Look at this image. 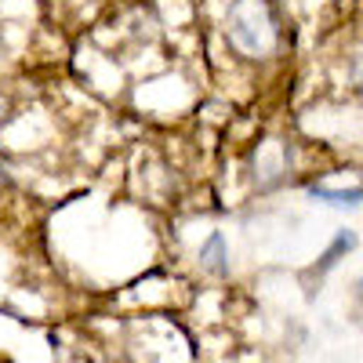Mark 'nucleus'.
<instances>
[{
    "label": "nucleus",
    "mask_w": 363,
    "mask_h": 363,
    "mask_svg": "<svg viewBox=\"0 0 363 363\" xmlns=\"http://www.w3.org/2000/svg\"><path fill=\"white\" fill-rule=\"evenodd\" d=\"M349 77H352L356 84H363V48H356V55H352V62H349Z\"/></svg>",
    "instance_id": "6"
},
{
    "label": "nucleus",
    "mask_w": 363,
    "mask_h": 363,
    "mask_svg": "<svg viewBox=\"0 0 363 363\" xmlns=\"http://www.w3.org/2000/svg\"><path fill=\"white\" fill-rule=\"evenodd\" d=\"M200 265L211 277H229V255H225V236L222 233H211L200 247Z\"/></svg>",
    "instance_id": "4"
},
{
    "label": "nucleus",
    "mask_w": 363,
    "mask_h": 363,
    "mask_svg": "<svg viewBox=\"0 0 363 363\" xmlns=\"http://www.w3.org/2000/svg\"><path fill=\"white\" fill-rule=\"evenodd\" d=\"M352 247H356V233H349V229H338V236L330 240V247L320 255V262H316V265L306 272V280H313V277H320V280H323L327 272L338 265V258H342V255H349Z\"/></svg>",
    "instance_id": "3"
},
{
    "label": "nucleus",
    "mask_w": 363,
    "mask_h": 363,
    "mask_svg": "<svg viewBox=\"0 0 363 363\" xmlns=\"http://www.w3.org/2000/svg\"><path fill=\"white\" fill-rule=\"evenodd\" d=\"M356 301H359V309H363V280H356Z\"/></svg>",
    "instance_id": "7"
},
{
    "label": "nucleus",
    "mask_w": 363,
    "mask_h": 363,
    "mask_svg": "<svg viewBox=\"0 0 363 363\" xmlns=\"http://www.w3.org/2000/svg\"><path fill=\"white\" fill-rule=\"evenodd\" d=\"M287 167H291V145H284L277 138H265L255 153V186L277 189L287 174Z\"/></svg>",
    "instance_id": "2"
},
{
    "label": "nucleus",
    "mask_w": 363,
    "mask_h": 363,
    "mask_svg": "<svg viewBox=\"0 0 363 363\" xmlns=\"http://www.w3.org/2000/svg\"><path fill=\"white\" fill-rule=\"evenodd\" d=\"M313 200H323V203H335V207H356L363 203V189H327V186H313L309 189Z\"/></svg>",
    "instance_id": "5"
},
{
    "label": "nucleus",
    "mask_w": 363,
    "mask_h": 363,
    "mask_svg": "<svg viewBox=\"0 0 363 363\" xmlns=\"http://www.w3.org/2000/svg\"><path fill=\"white\" fill-rule=\"evenodd\" d=\"M229 40L251 58L277 51V18L265 0H236L229 8Z\"/></svg>",
    "instance_id": "1"
}]
</instances>
